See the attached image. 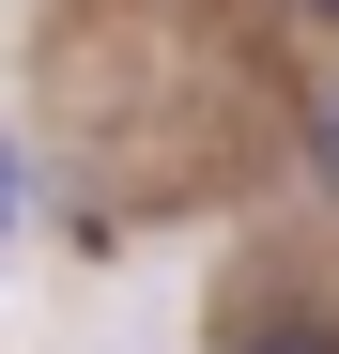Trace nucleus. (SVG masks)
<instances>
[{
  "label": "nucleus",
  "mask_w": 339,
  "mask_h": 354,
  "mask_svg": "<svg viewBox=\"0 0 339 354\" xmlns=\"http://www.w3.org/2000/svg\"><path fill=\"white\" fill-rule=\"evenodd\" d=\"M309 185H324V201H339V77H324V93H309Z\"/></svg>",
  "instance_id": "nucleus-1"
},
{
  "label": "nucleus",
  "mask_w": 339,
  "mask_h": 354,
  "mask_svg": "<svg viewBox=\"0 0 339 354\" xmlns=\"http://www.w3.org/2000/svg\"><path fill=\"white\" fill-rule=\"evenodd\" d=\"M0 201H16V154H0Z\"/></svg>",
  "instance_id": "nucleus-3"
},
{
  "label": "nucleus",
  "mask_w": 339,
  "mask_h": 354,
  "mask_svg": "<svg viewBox=\"0 0 339 354\" xmlns=\"http://www.w3.org/2000/svg\"><path fill=\"white\" fill-rule=\"evenodd\" d=\"M247 354H339V324H262Z\"/></svg>",
  "instance_id": "nucleus-2"
}]
</instances>
